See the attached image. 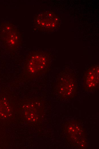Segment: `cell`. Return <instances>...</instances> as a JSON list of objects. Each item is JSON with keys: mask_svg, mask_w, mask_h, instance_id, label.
Segmentation results:
<instances>
[{"mask_svg": "<svg viewBox=\"0 0 99 149\" xmlns=\"http://www.w3.org/2000/svg\"><path fill=\"white\" fill-rule=\"evenodd\" d=\"M50 64V57L48 54L42 51L32 52L24 65L23 78L29 80L38 77L48 71Z\"/></svg>", "mask_w": 99, "mask_h": 149, "instance_id": "1", "label": "cell"}, {"mask_svg": "<svg viewBox=\"0 0 99 149\" xmlns=\"http://www.w3.org/2000/svg\"><path fill=\"white\" fill-rule=\"evenodd\" d=\"M58 79L57 91L61 97L66 99L73 97L77 91L74 74L69 70H65L61 72Z\"/></svg>", "mask_w": 99, "mask_h": 149, "instance_id": "2", "label": "cell"}, {"mask_svg": "<svg viewBox=\"0 0 99 149\" xmlns=\"http://www.w3.org/2000/svg\"><path fill=\"white\" fill-rule=\"evenodd\" d=\"M34 22L36 28L43 31L55 30L60 24L59 17L54 12L50 11L38 14L35 17Z\"/></svg>", "mask_w": 99, "mask_h": 149, "instance_id": "3", "label": "cell"}, {"mask_svg": "<svg viewBox=\"0 0 99 149\" xmlns=\"http://www.w3.org/2000/svg\"><path fill=\"white\" fill-rule=\"evenodd\" d=\"M99 65L92 66L85 72L83 78V89L86 91L95 90L99 85Z\"/></svg>", "mask_w": 99, "mask_h": 149, "instance_id": "4", "label": "cell"}, {"mask_svg": "<svg viewBox=\"0 0 99 149\" xmlns=\"http://www.w3.org/2000/svg\"><path fill=\"white\" fill-rule=\"evenodd\" d=\"M8 29V35L6 41V45L9 50H15L20 45L19 34L17 29L13 26H9Z\"/></svg>", "mask_w": 99, "mask_h": 149, "instance_id": "5", "label": "cell"}, {"mask_svg": "<svg viewBox=\"0 0 99 149\" xmlns=\"http://www.w3.org/2000/svg\"><path fill=\"white\" fill-rule=\"evenodd\" d=\"M12 114L11 103L6 97L0 98V117L3 119L10 117Z\"/></svg>", "mask_w": 99, "mask_h": 149, "instance_id": "6", "label": "cell"}, {"mask_svg": "<svg viewBox=\"0 0 99 149\" xmlns=\"http://www.w3.org/2000/svg\"><path fill=\"white\" fill-rule=\"evenodd\" d=\"M35 104L31 102L24 104L23 106L24 115L28 121L31 122H35L36 119Z\"/></svg>", "mask_w": 99, "mask_h": 149, "instance_id": "7", "label": "cell"}]
</instances>
